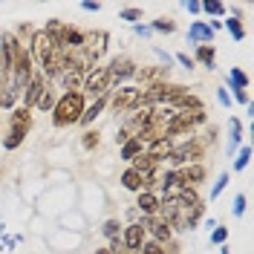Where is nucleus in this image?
<instances>
[{
  "instance_id": "obj_3",
  "label": "nucleus",
  "mask_w": 254,
  "mask_h": 254,
  "mask_svg": "<svg viewBox=\"0 0 254 254\" xmlns=\"http://www.w3.org/2000/svg\"><path fill=\"white\" fill-rule=\"evenodd\" d=\"M110 72L107 66H98L95 64L90 72H84V81H81V93L84 95H93V98H101V95L110 93Z\"/></svg>"
},
{
  "instance_id": "obj_37",
  "label": "nucleus",
  "mask_w": 254,
  "mask_h": 254,
  "mask_svg": "<svg viewBox=\"0 0 254 254\" xmlns=\"http://www.w3.org/2000/svg\"><path fill=\"white\" fill-rule=\"evenodd\" d=\"M182 6H185L188 12H193V15H196V12H202V3H196V0H188V3H182Z\"/></svg>"
},
{
  "instance_id": "obj_26",
  "label": "nucleus",
  "mask_w": 254,
  "mask_h": 254,
  "mask_svg": "<svg viewBox=\"0 0 254 254\" xmlns=\"http://www.w3.org/2000/svg\"><path fill=\"white\" fill-rule=\"evenodd\" d=\"M202 12H205V15L220 17V15H225V6H222L220 0H205V3H202Z\"/></svg>"
},
{
  "instance_id": "obj_40",
  "label": "nucleus",
  "mask_w": 254,
  "mask_h": 254,
  "mask_svg": "<svg viewBox=\"0 0 254 254\" xmlns=\"http://www.w3.org/2000/svg\"><path fill=\"white\" fill-rule=\"evenodd\" d=\"M133 32H136V35H142V38H147V35H150V26H142V23H136V26H133Z\"/></svg>"
},
{
  "instance_id": "obj_38",
  "label": "nucleus",
  "mask_w": 254,
  "mask_h": 254,
  "mask_svg": "<svg viewBox=\"0 0 254 254\" xmlns=\"http://www.w3.org/2000/svg\"><path fill=\"white\" fill-rule=\"evenodd\" d=\"M234 98H237L240 104H249V93L246 90H234Z\"/></svg>"
},
{
  "instance_id": "obj_21",
  "label": "nucleus",
  "mask_w": 254,
  "mask_h": 254,
  "mask_svg": "<svg viewBox=\"0 0 254 254\" xmlns=\"http://www.w3.org/2000/svg\"><path fill=\"white\" fill-rule=\"evenodd\" d=\"M228 84H231L234 90H249V75H246L240 66H234V69L228 72Z\"/></svg>"
},
{
  "instance_id": "obj_34",
  "label": "nucleus",
  "mask_w": 254,
  "mask_h": 254,
  "mask_svg": "<svg viewBox=\"0 0 254 254\" xmlns=\"http://www.w3.org/2000/svg\"><path fill=\"white\" fill-rule=\"evenodd\" d=\"M234 217H243L246 214V193H237V199H234Z\"/></svg>"
},
{
  "instance_id": "obj_31",
  "label": "nucleus",
  "mask_w": 254,
  "mask_h": 254,
  "mask_svg": "<svg viewBox=\"0 0 254 254\" xmlns=\"http://www.w3.org/2000/svg\"><path fill=\"white\" fill-rule=\"evenodd\" d=\"M228 179H231L228 174H220V176H217V182H214V188H211V199H217V196H220L222 190H225V185H228Z\"/></svg>"
},
{
  "instance_id": "obj_25",
  "label": "nucleus",
  "mask_w": 254,
  "mask_h": 254,
  "mask_svg": "<svg viewBox=\"0 0 254 254\" xmlns=\"http://www.w3.org/2000/svg\"><path fill=\"white\" fill-rule=\"evenodd\" d=\"M35 107H38V110H44V113H49L52 107H55V93L47 87V90H44V95H41V101H38Z\"/></svg>"
},
{
  "instance_id": "obj_9",
  "label": "nucleus",
  "mask_w": 254,
  "mask_h": 254,
  "mask_svg": "<svg viewBox=\"0 0 254 254\" xmlns=\"http://www.w3.org/2000/svg\"><path fill=\"white\" fill-rule=\"evenodd\" d=\"M44 90H47V78H44V75H35V78L29 81V87H26V90L20 93V101H23L20 107H26V110H32V107H35V104L41 101V95H44Z\"/></svg>"
},
{
  "instance_id": "obj_39",
  "label": "nucleus",
  "mask_w": 254,
  "mask_h": 254,
  "mask_svg": "<svg viewBox=\"0 0 254 254\" xmlns=\"http://www.w3.org/2000/svg\"><path fill=\"white\" fill-rule=\"evenodd\" d=\"M84 12H101V3H81Z\"/></svg>"
},
{
  "instance_id": "obj_16",
  "label": "nucleus",
  "mask_w": 254,
  "mask_h": 254,
  "mask_svg": "<svg viewBox=\"0 0 254 254\" xmlns=\"http://www.w3.org/2000/svg\"><path fill=\"white\" fill-rule=\"evenodd\" d=\"M107 104H110V93H107V95H101V98H95L93 104H90V107L84 110V116H81V122H78V125H93L95 119H98V116L104 113V107H107Z\"/></svg>"
},
{
  "instance_id": "obj_8",
  "label": "nucleus",
  "mask_w": 254,
  "mask_h": 254,
  "mask_svg": "<svg viewBox=\"0 0 254 254\" xmlns=\"http://www.w3.org/2000/svg\"><path fill=\"white\" fill-rule=\"evenodd\" d=\"M147 240V234H144V225L142 222H130L125 231H122V246H125V252H139L142 249V243Z\"/></svg>"
},
{
  "instance_id": "obj_30",
  "label": "nucleus",
  "mask_w": 254,
  "mask_h": 254,
  "mask_svg": "<svg viewBox=\"0 0 254 254\" xmlns=\"http://www.w3.org/2000/svg\"><path fill=\"white\" fill-rule=\"evenodd\" d=\"M249 162H252V147H243L240 156H237V162H234V171H246Z\"/></svg>"
},
{
  "instance_id": "obj_35",
  "label": "nucleus",
  "mask_w": 254,
  "mask_h": 254,
  "mask_svg": "<svg viewBox=\"0 0 254 254\" xmlns=\"http://www.w3.org/2000/svg\"><path fill=\"white\" fill-rule=\"evenodd\" d=\"M217 101H220L222 107H231V95H228V90H217Z\"/></svg>"
},
{
  "instance_id": "obj_6",
  "label": "nucleus",
  "mask_w": 254,
  "mask_h": 254,
  "mask_svg": "<svg viewBox=\"0 0 254 254\" xmlns=\"http://www.w3.org/2000/svg\"><path fill=\"white\" fill-rule=\"evenodd\" d=\"M136 61H130V58H113L110 66H107V72H110V84H122L125 87L127 78H136Z\"/></svg>"
},
{
  "instance_id": "obj_4",
  "label": "nucleus",
  "mask_w": 254,
  "mask_h": 254,
  "mask_svg": "<svg viewBox=\"0 0 254 254\" xmlns=\"http://www.w3.org/2000/svg\"><path fill=\"white\" fill-rule=\"evenodd\" d=\"M110 104L116 113H133L142 107V87H133V84H125V87H119L116 93L110 95Z\"/></svg>"
},
{
  "instance_id": "obj_33",
  "label": "nucleus",
  "mask_w": 254,
  "mask_h": 254,
  "mask_svg": "<svg viewBox=\"0 0 254 254\" xmlns=\"http://www.w3.org/2000/svg\"><path fill=\"white\" fill-rule=\"evenodd\" d=\"M119 17H122V20H130V23H136V20H142V9H122Z\"/></svg>"
},
{
  "instance_id": "obj_10",
  "label": "nucleus",
  "mask_w": 254,
  "mask_h": 254,
  "mask_svg": "<svg viewBox=\"0 0 254 254\" xmlns=\"http://www.w3.org/2000/svg\"><path fill=\"white\" fill-rule=\"evenodd\" d=\"M159 202H162V196H159L156 190H142V193L136 196V211H139L142 217H156Z\"/></svg>"
},
{
  "instance_id": "obj_14",
  "label": "nucleus",
  "mask_w": 254,
  "mask_h": 254,
  "mask_svg": "<svg viewBox=\"0 0 254 254\" xmlns=\"http://www.w3.org/2000/svg\"><path fill=\"white\" fill-rule=\"evenodd\" d=\"M171 150H174V139H156V142H150V144H144V153L147 156H153L156 162H165V159L171 156Z\"/></svg>"
},
{
  "instance_id": "obj_1",
  "label": "nucleus",
  "mask_w": 254,
  "mask_h": 254,
  "mask_svg": "<svg viewBox=\"0 0 254 254\" xmlns=\"http://www.w3.org/2000/svg\"><path fill=\"white\" fill-rule=\"evenodd\" d=\"M84 110H87V95L81 93V90L61 93L58 98H55V107H52V125L58 127V130L78 125Z\"/></svg>"
},
{
  "instance_id": "obj_11",
  "label": "nucleus",
  "mask_w": 254,
  "mask_h": 254,
  "mask_svg": "<svg viewBox=\"0 0 254 254\" xmlns=\"http://www.w3.org/2000/svg\"><path fill=\"white\" fill-rule=\"evenodd\" d=\"M188 41L196 44V47H205V44L214 41V29L208 26L205 20H193V23L188 26Z\"/></svg>"
},
{
  "instance_id": "obj_22",
  "label": "nucleus",
  "mask_w": 254,
  "mask_h": 254,
  "mask_svg": "<svg viewBox=\"0 0 254 254\" xmlns=\"http://www.w3.org/2000/svg\"><path fill=\"white\" fill-rule=\"evenodd\" d=\"M225 29L234 35V41H243V38H246V29H243L240 17H225Z\"/></svg>"
},
{
  "instance_id": "obj_24",
  "label": "nucleus",
  "mask_w": 254,
  "mask_h": 254,
  "mask_svg": "<svg viewBox=\"0 0 254 254\" xmlns=\"http://www.w3.org/2000/svg\"><path fill=\"white\" fill-rule=\"evenodd\" d=\"M101 234H104L107 240L122 237V222H119V220H107V222H104V228H101Z\"/></svg>"
},
{
  "instance_id": "obj_2",
  "label": "nucleus",
  "mask_w": 254,
  "mask_h": 254,
  "mask_svg": "<svg viewBox=\"0 0 254 254\" xmlns=\"http://www.w3.org/2000/svg\"><path fill=\"white\" fill-rule=\"evenodd\" d=\"M205 156V142L202 139H188V142H182V144H174V150H171V165H174V171L176 168H185V165H196L199 159Z\"/></svg>"
},
{
  "instance_id": "obj_13",
  "label": "nucleus",
  "mask_w": 254,
  "mask_h": 254,
  "mask_svg": "<svg viewBox=\"0 0 254 254\" xmlns=\"http://www.w3.org/2000/svg\"><path fill=\"white\" fill-rule=\"evenodd\" d=\"M144 153V142L139 136H130L125 144H119V159L122 162H133V159H139Z\"/></svg>"
},
{
  "instance_id": "obj_18",
  "label": "nucleus",
  "mask_w": 254,
  "mask_h": 254,
  "mask_svg": "<svg viewBox=\"0 0 254 254\" xmlns=\"http://www.w3.org/2000/svg\"><path fill=\"white\" fill-rule=\"evenodd\" d=\"M119 182H122V188L133 190V193H142V190H144V179L136 174L133 168H127L125 174H122V179H119Z\"/></svg>"
},
{
  "instance_id": "obj_19",
  "label": "nucleus",
  "mask_w": 254,
  "mask_h": 254,
  "mask_svg": "<svg viewBox=\"0 0 254 254\" xmlns=\"http://www.w3.org/2000/svg\"><path fill=\"white\" fill-rule=\"evenodd\" d=\"M193 61L202 64V66H208V69H214V64H217V49L211 47V44H205V47H196Z\"/></svg>"
},
{
  "instance_id": "obj_5",
  "label": "nucleus",
  "mask_w": 254,
  "mask_h": 254,
  "mask_svg": "<svg viewBox=\"0 0 254 254\" xmlns=\"http://www.w3.org/2000/svg\"><path fill=\"white\" fill-rule=\"evenodd\" d=\"M176 176H179V185H182V188H193V190H196L202 182H205L208 171H205V165H202V162H196V165L176 168Z\"/></svg>"
},
{
  "instance_id": "obj_15",
  "label": "nucleus",
  "mask_w": 254,
  "mask_h": 254,
  "mask_svg": "<svg viewBox=\"0 0 254 254\" xmlns=\"http://www.w3.org/2000/svg\"><path fill=\"white\" fill-rule=\"evenodd\" d=\"M130 168H133L136 174L142 176V179H147V176L159 174V171H156V168H159V162H156L153 156H147V153H142L139 159H133V162H130Z\"/></svg>"
},
{
  "instance_id": "obj_7",
  "label": "nucleus",
  "mask_w": 254,
  "mask_h": 254,
  "mask_svg": "<svg viewBox=\"0 0 254 254\" xmlns=\"http://www.w3.org/2000/svg\"><path fill=\"white\" fill-rule=\"evenodd\" d=\"M142 225H144V234H150V240H156V243H168L171 234H174V228L168 225L165 220H159V217H142Z\"/></svg>"
},
{
  "instance_id": "obj_28",
  "label": "nucleus",
  "mask_w": 254,
  "mask_h": 254,
  "mask_svg": "<svg viewBox=\"0 0 254 254\" xmlns=\"http://www.w3.org/2000/svg\"><path fill=\"white\" fill-rule=\"evenodd\" d=\"M81 147H84V150H95V147H98V133H95V130H87V133L81 136Z\"/></svg>"
},
{
  "instance_id": "obj_29",
  "label": "nucleus",
  "mask_w": 254,
  "mask_h": 254,
  "mask_svg": "<svg viewBox=\"0 0 254 254\" xmlns=\"http://www.w3.org/2000/svg\"><path fill=\"white\" fill-rule=\"evenodd\" d=\"M139 252H142V254H165V246H162V243H156V240H144Z\"/></svg>"
},
{
  "instance_id": "obj_42",
  "label": "nucleus",
  "mask_w": 254,
  "mask_h": 254,
  "mask_svg": "<svg viewBox=\"0 0 254 254\" xmlns=\"http://www.w3.org/2000/svg\"><path fill=\"white\" fill-rule=\"evenodd\" d=\"M220 252H222V254H231V249H228V246H222Z\"/></svg>"
},
{
  "instance_id": "obj_27",
  "label": "nucleus",
  "mask_w": 254,
  "mask_h": 254,
  "mask_svg": "<svg viewBox=\"0 0 254 254\" xmlns=\"http://www.w3.org/2000/svg\"><path fill=\"white\" fill-rule=\"evenodd\" d=\"M23 139H26V136H20V133H6V139H3V147H6V150H17V147L23 144Z\"/></svg>"
},
{
  "instance_id": "obj_17",
  "label": "nucleus",
  "mask_w": 254,
  "mask_h": 254,
  "mask_svg": "<svg viewBox=\"0 0 254 254\" xmlns=\"http://www.w3.org/2000/svg\"><path fill=\"white\" fill-rule=\"evenodd\" d=\"M58 81H61L64 93H69V90H78V84L84 81V72L75 69V66H69V69H64L61 75H58Z\"/></svg>"
},
{
  "instance_id": "obj_41",
  "label": "nucleus",
  "mask_w": 254,
  "mask_h": 254,
  "mask_svg": "<svg viewBox=\"0 0 254 254\" xmlns=\"http://www.w3.org/2000/svg\"><path fill=\"white\" fill-rule=\"evenodd\" d=\"M95 254H113L110 249H95Z\"/></svg>"
},
{
  "instance_id": "obj_23",
  "label": "nucleus",
  "mask_w": 254,
  "mask_h": 254,
  "mask_svg": "<svg viewBox=\"0 0 254 254\" xmlns=\"http://www.w3.org/2000/svg\"><path fill=\"white\" fill-rule=\"evenodd\" d=\"M174 29H176V23L171 17H156V20L150 23V32H165V35H171Z\"/></svg>"
},
{
  "instance_id": "obj_20",
  "label": "nucleus",
  "mask_w": 254,
  "mask_h": 254,
  "mask_svg": "<svg viewBox=\"0 0 254 254\" xmlns=\"http://www.w3.org/2000/svg\"><path fill=\"white\" fill-rule=\"evenodd\" d=\"M228 130H231V136H228V153L234 156V150L240 147V139H243V125H240L237 119H231V125H228Z\"/></svg>"
},
{
  "instance_id": "obj_12",
  "label": "nucleus",
  "mask_w": 254,
  "mask_h": 254,
  "mask_svg": "<svg viewBox=\"0 0 254 254\" xmlns=\"http://www.w3.org/2000/svg\"><path fill=\"white\" fill-rule=\"evenodd\" d=\"M32 127V113L26 107H15L12 116H9V133H20V136H26Z\"/></svg>"
},
{
  "instance_id": "obj_32",
  "label": "nucleus",
  "mask_w": 254,
  "mask_h": 254,
  "mask_svg": "<svg viewBox=\"0 0 254 254\" xmlns=\"http://www.w3.org/2000/svg\"><path fill=\"white\" fill-rule=\"evenodd\" d=\"M225 240H228V228L217 225V228L211 231V243H217V246H225Z\"/></svg>"
},
{
  "instance_id": "obj_36",
  "label": "nucleus",
  "mask_w": 254,
  "mask_h": 254,
  "mask_svg": "<svg viewBox=\"0 0 254 254\" xmlns=\"http://www.w3.org/2000/svg\"><path fill=\"white\" fill-rule=\"evenodd\" d=\"M176 61L182 64V66H185V69H193V58H188V55H185V52H179V55H176Z\"/></svg>"
}]
</instances>
